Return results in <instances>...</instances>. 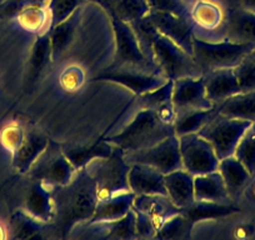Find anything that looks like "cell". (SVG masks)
<instances>
[{
	"label": "cell",
	"instance_id": "6da1fadb",
	"mask_svg": "<svg viewBox=\"0 0 255 240\" xmlns=\"http://www.w3.org/2000/svg\"><path fill=\"white\" fill-rule=\"evenodd\" d=\"M51 198L54 215L45 230L55 239H67L77 225L89 222L99 199L97 183L87 168L77 170L68 184L53 188Z\"/></svg>",
	"mask_w": 255,
	"mask_h": 240
},
{
	"label": "cell",
	"instance_id": "7a4b0ae2",
	"mask_svg": "<svg viewBox=\"0 0 255 240\" xmlns=\"http://www.w3.org/2000/svg\"><path fill=\"white\" fill-rule=\"evenodd\" d=\"M141 44L145 55L155 63L168 80L203 75L193 55L183 50L168 36L159 33L150 20L146 21L141 31Z\"/></svg>",
	"mask_w": 255,
	"mask_h": 240
},
{
	"label": "cell",
	"instance_id": "3957f363",
	"mask_svg": "<svg viewBox=\"0 0 255 240\" xmlns=\"http://www.w3.org/2000/svg\"><path fill=\"white\" fill-rule=\"evenodd\" d=\"M171 135H175L173 123L165 121L156 110L140 109L120 133L107 136L105 140L129 153L155 145Z\"/></svg>",
	"mask_w": 255,
	"mask_h": 240
},
{
	"label": "cell",
	"instance_id": "277c9868",
	"mask_svg": "<svg viewBox=\"0 0 255 240\" xmlns=\"http://www.w3.org/2000/svg\"><path fill=\"white\" fill-rule=\"evenodd\" d=\"M99 6L109 15L113 33H114L115 56L112 67L133 68V69H139L143 72L161 74L155 63L151 62L143 53L130 24L123 21L115 14L112 4L102 3Z\"/></svg>",
	"mask_w": 255,
	"mask_h": 240
},
{
	"label": "cell",
	"instance_id": "5b68a950",
	"mask_svg": "<svg viewBox=\"0 0 255 240\" xmlns=\"http://www.w3.org/2000/svg\"><path fill=\"white\" fill-rule=\"evenodd\" d=\"M255 44H239L220 39L207 40L194 35L193 58L203 74L215 69L235 68L243 59L252 53Z\"/></svg>",
	"mask_w": 255,
	"mask_h": 240
},
{
	"label": "cell",
	"instance_id": "8992f818",
	"mask_svg": "<svg viewBox=\"0 0 255 240\" xmlns=\"http://www.w3.org/2000/svg\"><path fill=\"white\" fill-rule=\"evenodd\" d=\"M85 168L97 183L99 199L130 192L128 182L130 164L127 163L124 150L119 146L113 145L112 154L109 156L93 159Z\"/></svg>",
	"mask_w": 255,
	"mask_h": 240
},
{
	"label": "cell",
	"instance_id": "52a82bcc",
	"mask_svg": "<svg viewBox=\"0 0 255 240\" xmlns=\"http://www.w3.org/2000/svg\"><path fill=\"white\" fill-rule=\"evenodd\" d=\"M75 173L77 169L63 153L61 144L49 140L45 150L29 169L28 175L30 179L40 180L45 187L53 189L68 184Z\"/></svg>",
	"mask_w": 255,
	"mask_h": 240
},
{
	"label": "cell",
	"instance_id": "ba28073f",
	"mask_svg": "<svg viewBox=\"0 0 255 240\" xmlns=\"http://www.w3.org/2000/svg\"><path fill=\"white\" fill-rule=\"evenodd\" d=\"M253 124V121L233 119L218 113L198 134L212 144L219 160H222L234 155L238 143Z\"/></svg>",
	"mask_w": 255,
	"mask_h": 240
},
{
	"label": "cell",
	"instance_id": "9c48e42d",
	"mask_svg": "<svg viewBox=\"0 0 255 240\" xmlns=\"http://www.w3.org/2000/svg\"><path fill=\"white\" fill-rule=\"evenodd\" d=\"M128 164H145L165 174L183 169L180 156V145L176 135L168 136L155 145L140 150L124 153Z\"/></svg>",
	"mask_w": 255,
	"mask_h": 240
},
{
	"label": "cell",
	"instance_id": "30bf717a",
	"mask_svg": "<svg viewBox=\"0 0 255 240\" xmlns=\"http://www.w3.org/2000/svg\"><path fill=\"white\" fill-rule=\"evenodd\" d=\"M183 169L191 175H202L218 170L219 158L212 144L198 133L178 136Z\"/></svg>",
	"mask_w": 255,
	"mask_h": 240
},
{
	"label": "cell",
	"instance_id": "8fae6325",
	"mask_svg": "<svg viewBox=\"0 0 255 240\" xmlns=\"http://www.w3.org/2000/svg\"><path fill=\"white\" fill-rule=\"evenodd\" d=\"M92 82H109L130 90L135 97L161 87L168 82L160 73H148L133 68H120L110 65L92 78Z\"/></svg>",
	"mask_w": 255,
	"mask_h": 240
},
{
	"label": "cell",
	"instance_id": "7c38bea8",
	"mask_svg": "<svg viewBox=\"0 0 255 240\" xmlns=\"http://www.w3.org/2000/svg\"><path fill=\"white\" fill-rule=\"evenodd\" d=\"M189 15L194 24V34L207 40L223 39L225 9L215 0H198L189 8Z\"/></svg>",
	"mask_w": 255,
	"mask_h": 240
},
{
	"label": "cell",
	"instance_id": "4fadbf2b",
	"mask_svg": "<svg viewBox=\"0 0 255 240\" xmlns=\"http://www.w3.org/2000/svg\"><path fill=\"white\" fill-rule=\"evenodd\" d=\"M171 100L175 113L185 110H207L215 107L207 97L203 75L173 80Z\"/></svg>",
	"mask_w": 255,
	"mask_h": 240
},
{
	"label": "cell",
	"instance_id": "5bb4252c",
	"mask_svg": "<svg viewBox=\"0 0 255 240\" xmlns=\"http://www.w3.org/2000/svg\"><path fill=\"white\" fill-rule=\"evenodd\" d=\"M148 18L154 24L159 33L168 36L183 50L193 55V39H194V24L190 16H179L161 11H149Z\"/></svg>",
	"mask_w": 255,
	"mask_h": 240
},
{
	"label": "cell",
	"instance_id": "9a60e30c",
	"mask_svg": "<svg viewBox=\"0 0 255 240\" xmlns=\"http://www.w3.org/2000/svg\"><path fill=\"white\" fill-rule=\"evenodd\" d=\"M222 36L233 43L255 44V13L228 5Z\"/></svg>",
	"mask_w": 255,
	"mask_h": 240
},
{
	"label": "cell",
	"instance_id": "2e32d148",
	"mask_svg": "<svg viewBox=\"0 0 255 240\" xmlns=\"http://www.w3.org/2000/svg\"><path fill=\"white\" fill-rule=\"evenodd\" d=\"M85 238H100L108 240L138 239L135 229V212L131 210L125 217L110 222H100L85 225Z\"/></svg>",
	"mask_w": 255,
	"mask_h": 240
},
{
	"label": "cell",
	"instance_id": "e0dca14e",
	"mask_svg": "<svg viewBox=\"0 0 255 240\" xmlns=\"http://www.w3.org/2000/svg\"><path fill=\"white\" fill-rule=\"evenodd\" d=\"M164 178L165 175L161 171L145 164H130L128 174L130 192L135 195H166Z\"/></svg>",
	"mask_w": 255,
	"mask_h": 240
},
{
	"label": "cell",
	"instance_id": "ac0fdd59",
	"mask_svg": "<svg viewBox=\"0 0 255 240\" xmlns=\"http://www.w3.org/2000/svg\"><path fill=\"white\" fill-rule=\"evenodd\" d=\"M49 140L50 139L48 138V135H45L43 131L38 130V129L25 130L20 146L11 154L13 155V168L19 174H28L31 165L45 150Z\"/></svg>",
	"mask_w": 255,
	"mask_h": 240
},
{
	"label": "cell",
	"instance_id": "d6986e66",
	"mask_svg": "<svg viewBox=\"0 0 255 240\" xmlns=\"http://www.w3.org/2000/svg\"><path fill=\"white\" fill-rule=\"evenodd\" d=\"M203 79L208 99L214 105L222 104L228 98L240 93L234 68L210 70L203 74Z\"/></svg>",
	"mask_w": 255,
	"mask_h": 240
},
{
	"label": "cell",
	"instance_id": "ffe728a7",
	"mask_svg": "<svg viewBox=\"0 0 255 240\" xmlns=\"http://www.w3.org/2000/svg\"><path fill=\"white\" fill-rule=\"evenodd\" d=\"M28 192L24 199V212L28 213L44 224H49L53 219L54 205L51 189L45 187L40 180L30 179Z\"/></svg>",
	"mask_w": 255,
	"mask_h": 240
},
{
	"label": "cell",
	"instance_id": "44dd1931",
	"mask_svg": "<svg viewBox=\"0 0 255 240\" xmlns=\"http://www.w3.org/2000/svg\"><path fill=\"white\" fill-rule=\"evenodd\" d=\"M166 195L179 209L189 207L195 202L194 197V175L185 169H179L165 174Z\"/></svg>",
	"mask_w": 255,
	"mask_h": 240
},
{
	"label": "cell",
	"instance_id": "7402d4cb",
	"mask_svg": "<svg viewBox=\"0 0 255 240\" xmlns=\"http://www.w3.org/2000/svg\"><path fill=\"white\" fill-rule=\"evenodd\" d=\"M82 6H79L65 20L60 21L59 24L54 25L48 31L51 44V58H53V63L59 60L65 54L68 48L72 45L78 28H79L80 20H82Z\"/></svg>",
	"mask_w": 255,
	"mask_h": 240
},
{
	"label": "cell",
	"instance_id": "603a6c76",
	"mask_svg": "<svg viewBox=\"0 0 255 240\" xmlns=\"http://www.w3.org/2000/svg\"><path fill=\"white\" fill-rule=\"evenodd\" d=\"M133 208L149 215L156 224L158 230L166 220L181 213V209L173 204L168 195L161 194L135 195Z\"/></svg>",
	"mask_w": 255,
	"mask_h": 240
},
{
	"label": "cell",
	"instance_id": "cb8c5ba5",
	"mask_svg": "<svg viewBox=\"0 0 255 240\" xmlns=\"http://www.w3.org/2000/svg\"><path fill=\"white\" fill-rule=\"evenodd\" d=\"M134 199H135V194L133 192L98 199L94 214L89 222L85 223V225L100 222H110V220H117L125 217L133 208Z\"/></svg>",
	"mask_w": 255,
	"mask_h": 240
},
{
	"label": "cell",
	"instance_id": "d4e9b609",
	"mask_svg": "<svg viewBox=\"0 0 255 240\" xmlns=\"http://www.w3.org/2000/svg\"><path fill=\"white\" fill-rule=\"evenodd\" d=\"M194 197L198 202L228 203L227 187L218 170L194 176Z\"/></svg>",
	"mask_w": 255,
	"mask_h": 240
},
{
	"label": "cell",
	"instance_id": "484cf974",
	"mask_svg": "<svg viewBox=\"0 0 255 240\" xmlns=\"http://www.w3.org/2000/svg\"><path fill=\"white\" fill-rule=\"evenodd\" d=\"M63 153L77 170L85 168L93 159L107 158L112 154L113 144L99 138L90 145H61Z\"/></svg>",
	"mask_w": 255,
	"mask_h": 240
},
{
	"label": "cell",
	"instance_id": "4316f807",
	"mask_svg": "<svg viewBox=\"0 0 255 240\" xmlns=\"http://www.w3.org/2000/svg\"><path fill=\"white\" fill-rule=\"evenodd\" d=\"M51 63H53V58H51L50 38H49L48 31H45V33L38 34V38L31 46L28 62V73H26L28 84H34Z\"/></svg>",
	"mask_w": 255,
	"mask_h": 240
},
{
	"label": "cell",
	"instance_id": "83f0119b",
	"mask_svg": "<svg viewBox=\"0 0 255 240\" xmlns=\"http://www.w3.org/2000/svg\"><path fill=\"white\" fill-rule=\"evenodd\" d=\"M218 171L224 180L230 199L239 197L248 180L252 178V174L234 155L219 160Z\"/></svg>",
	"mask_w": 255,
	"mask_h": 240
},
{
	"label": "cell",
	"instance_id": "f1b7e54d",
	"mask_svg": "<svg viewBox=\"0 0 255 240\" xmlns=\"http://www.w3.org/2000/svg\"><path fill=\"white\" fill-rule=\"evenodd\" d=\"M240 209L229 203H214V202H198L181 209V214L193 224L203 222V220H215L220 218L229 217L237 214Z\"/></svg>",
	"mask_w": 255,
	"mask_h": 240
},
{
	"label": "cell",
	"instance_id": "f546056e",
	"mask_svg": "<svg viewBox=\"0 0 255 240\" xmlns=\"http://www.w3.org/2000/svg\"><path fill=\"white\" fill-rule=\"evenodd\" d=\"M219 113V105L207 110H185L175 113L174 130L176 136L185 134L198 133L203 126L207 125L210 120Z\"/></svg>",
	"mask_w": 255,
	"mask_h": 240
},
{
	"label": "cell",
	"instance_id": "4dcf8cb0",
	"mask_svg": "<svg viewBox=\"0 0 255 240\" xmlns=\"http://www.w3.org/2000/svg\"><path fill=\"white\" fill-rule=\"evenodd\" d=\"M219 113L233 119L255 123V92L238 93L219 104Z\"/></svg>",
	"mask_w": 255,
	"mask_h": 240
},
{
	"label": "cell",
	"instance_id": "1f68e13d",
	"mask_svg": "<svg viewBox=\"0 0 255 240\" xmlns=\"http://www.w3.org/2000/svg\"><path fill=\"white\" fill-rule=\"evenodd\" d=\"M46 224L40 220L35 219L24 210H18L10 218V230L11 239L29 240V239H41L44 238Z\"/></svg>",
	"mask_w": 255,
	"mask_h": 240
},
{
	"label": "cell",
	"instance_id": "d6a6232c",
	"mask_svg": "<svg viewBox=\"0 0 255 240\" xmlns=\"http://www.w3.org/2000/svg\"><path fill=\"white\" fill-rule=\"evenodd\" d=\"M16 20L26 31L41 34L49 31V13L46 4H36L29 6L28 9L16 16Z\"/></svg>",
	"mask_w": 255,
	"mask_h": 240
},
{
	"label": "cell",
	"instance_id": "836d02e7",
	"mask_svg": "<svg viewBox=\"0 0 255 240\" xmlns=\"http://www.w3.org/2000/svg\"><path fill=\"white\" fill-rule=\"evenodd\" d=\"M194 224L189 222L181 213L166 220L156 233L154 239L158 240H188L191 239Z\"/></svg>",
	"mask_w": 255,
	"mask_h": 240
},
{
	"label": "cell",
	"instance_id": "e575fe53",
	"mask_svg": "<svg viewBox=\"0 0 255 240\" xmlns=\"http://www.w3.org/2000/svg\"><path fill=\"white\" fill-rule=\"evenodd\" d=\"M171 94H173V80H168L164 83L161 87L146 92L144 94L136 97V108L140 109H153L159 110L166 105L173 104L171 100Z\"/></svg>",
	"mask_w": 255,
	"mask_h": 240
},
{
	"label": "cell",
	"instance_id": "d590c367",
	"mask_svg": "<svg viewBox=\"0 0 255 240\" xmlns=\"http://www.w3.org/2000/svg\"><path fill=\"white\" fill-rule=\"evenodd\" d=\"M234 156L248 169L252 175L255 174V123L245 131L238 143Z\"/></svg>",
	"mask_w": 255,
	"mask_h": 240
},
{
	"label": "cell",
	"instance_id": "8d00e7d4",
	"mask_svg": "<svg viewBox=\"0 0 255 240\" xmlns=\"http://www.w3.org/2000/svg\"><path fill=\"white\" fill-rule=\"evenodd\" d=\"M113 9L123 21L129 24L144 18L150 11L146 0H118Z\"/></svg>",
	"mask_w": 255,
	"mask_h": 240
},
{
	"label": "cell",
	"instance_id": "74e56055",
	"mask_svg": "<svg viewBox=\"0 0 255 240\" xmlns=\"http://www.w3.org/2000/svg\"><path fill=\"white\" fill-rule=\"evenodd\" d=\"M84 0H48L46 9L49 13V30L60 21L65 20L70 14L82 6Z\"/></svg>",
	"mask_w": 255,
	"mask_h": 240
},
{
	"label": "cell",
	"instance_id": "f35d334b",
	"mask_svg": "<svg viewBox=\"0 0 255 240\" xmlns=\"http://www.w3.org/2000/svg\"><path fill=\"white\" fill-rule=\"evenodd\" d=\"M240 93L255 92V58L248 54L234 68Z\"/></svg>",
	"mask_w": 255,
	"mask_h": 240
},
{
	"label": "cell",
	"instance_id": "ab89813d",
	"mask_svg": "<svg viewBox=\"0 0 255 240\" xmlns=\"http://www.w3.org/2000/svg\"><path fill=\"white\" fill-rule=\"evenodd\" d=\"M48 0H4L0 3V18L13 19L23 13L29 6L36 4H46Z\"/></svg>",
	"mask_w": 255,
	"mask_h": 240
},
{
	"label": "cell",
	"instance_id": "60d3db41",
	"mask_svg": "<svg viewBox=\"0 0 255 240\" xmlns=\"http://www.w3.org/2000/svg\"><path fill=\"white\" fill-rule=\"evenodd\" d=\"M150 11L175 14L179 16L189 15V6L184 0H146Z\"/></svg>",
	"mask_w": 255,
	"mask_h": 240
},
{
	"label": "cell",
	"instance_id": "b9f144b4",
	"mask_svg": "<svg viewBox=\"0 0 255 240\" xmlns=\"http://www.w3.org/2000/svg\"><path fill=\"white\" fill-rule=\"evenodd\" d=\"M24 134H25V130H23L18 124H10V125L4 126L0 131V143L6 150L13 154L20 146Z\"/></svg>",
	"mask_w": 255,
	"mask_h": 240
},
{
	"label": "cell",
	"instance_id": "7bdbcfd3",
	"mask_svg": "<svg viewBox=\"0 0 255 240\" xmlns=\"http://www.w3.org/2000/svg\"><path fill=\"white\" fill-rule=\"evenodd\" d=\"M135 212V229L138 234V239H154L158 233V227L149 215L145 213L139 212L133 208Z\"/></svg>",
	"mask_w": 255,
	"mask_h": 240
},
{
	"label": "cell",
	"instance_id": "ee69618b",
	"mask_svg": "<svg viewBox=\"0 0 255 240\" xmlns=\"http://www.w3.org/2000/svg\"><path fill=\"white\" fill-rule=\"evenodd\" d=\"M84 82V74L77 67L68 68L63 72L60 77V84L67 92H75L82 87Z\"/></svg>",
	"mask_w": 255,
	"mask_h": 240
},
{
	"label": "cell",
	"instance_id": "f6af8a7d",
	"mask_svg": "<svg viewBox=\"0 0 255 240\" xmlns=\"http://www.w3.org/2000/svg\"><path fill=\"white\" fill-rule=\"evenodd\" d=\"M228 5L238 6L244 10L255 13V0H230Z\"/></svg>",
	"mask_w": 255,
	"mask_h": 240
},
{
	"label": "cell",
	"instance_id": "bcb514c9",
	"mask_svg": "<svg viewBox=\"0 0 255 240\" xmlns=\"http://www.w3.org/2000/svg\"><path fill=\"white\" fill-rule=\"evenodd\" d=\"M6 237L5 234V230H4V228L0 225V239H4V238Z\"/></svg>",
	"mask_w": 255,
	"mask_h": 240
},
{
	"label": "cell",
	"instance_id": "7dc6e473",
	"mask_svg": "<svg viewBox=\"0 0 255 240\" xmlns=\"http://www.w3.org/2000/svg\"><path fill=\"white\" fill-rule=\"evenodd\" d=\"M184 1H185V3L188 4V6H189V8H190V6L193 5V4H194L195 1H198V0H184Z\"/></svg>",
	"mask_w": 255,
	"mask_h": 240
},
{
	"label": "cell",
	"instance_id": "c3c4849f",
	"mask_svg": "<svg viewBox=\"0 0 255 240\" xmlns=\"http://www.w3.org/2000/svg\"><path fill=\"white\" fill-rule=\"evenodd\" d=\"M250 55L254 56V58H255V46H254V49H253V50H252V53H250Z\"/></svg>",
	"mask_w": 255,
	"mask_h": 240
},
{
	"label": "cell",
	"instance_id": "681fc988",
	"mask_svg": "<svg viewBox=\"0 0 255 240\" xmlns=\"http://www.w3.org/2000/svg\"><path fill=\"white\" fill-rule=\"evenodd\" d=\"M3 1H4V0H0V3H3Z\"/></svg>",
	"mask_w": 255,
	"mask_h": 240
}]
</instances>
